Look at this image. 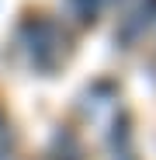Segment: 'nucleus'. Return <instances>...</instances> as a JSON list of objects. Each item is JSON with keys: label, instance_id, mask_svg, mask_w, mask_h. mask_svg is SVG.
<instances>
[{"label": "nucleus", "instance_id": "f257e3e1", "mask_svg": "<svg viewBox=\"0 0 156 160\" xmlns=\"http://www.w3.org/2000/svg\"><path fill=\"white\" fill-rule=\"evenodd\" d=\"M115 160H135V157H132V153H118Z\"/></svg>", "mask_w": 156, "mask_h": 160}]
</instances>
